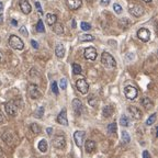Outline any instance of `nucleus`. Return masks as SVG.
<instances>
[{"label": "nucleus", "mask_w": 158, "mask_h": 158, "mask_svg": "<svg viewBox=\"0 0 158 158\" xmlns=\"http://www.w3.org/2000/svg\"><path fill=\"white\" fill-rule=\"evenodd\" d=\"M101 63L105 68H109V69H112V68H115L117 66V62L113 57L112 55L108 53V52H103L102 55H101Z\"/></svg>", "instance_id": "nucleus-1"}, {"label": "nucleus", "mask_w": 158, "mask_h": 158, "mask_svg": "<svg viewBox=\"0 0 158 158\" xmlns=\"http://www.w3.org/2000/svg\"><path fill=\"white\" fill-rule=\"evenodd\" d=\"M9 45L11 46L13 50L18 51L23 50V47H24V44H23L22 40L19 36H17V35H11L9 38Z\"/></svg>", "instance_id": "nucleus-2"}, {"label": "nucleus", "mask_w": 158, "mask_h": 158, "mask_svg": "<svg viewBox=\"0 0 158 158\" xmlns=\"http://www.w3.org/2000/svg\"><path fill=\"white\" fill-rule=\"evenodd\" d=\"M129 11L132 16L138 18V17H141V16H143L144 8H143V6H141V4H130Z\"/></svg>", "instance_id": "nucleus-3"}, {"label": "nucleus", "mask_w": 158, "mask_h": 158, "mask_svg": "<svg viewBox=\"0 0 158 158\" xmlns=\"http://www.w3.org/2000/svg\"><path fill=\"white\" fill-rule=\"evenodd\" d=\"M76 87L78 89V91L81 95H87L88 90H89V85H88L87 80L85 78H80L76 81Z\"/></svg>", "instance_id": "nucleus-4"}, {"label": "nucleus", "mask_w": 158, "mask_h": 158, "mask_svg": "<svg viewBox=\"0 0 158 158\" xmlns=\"http://www.w3.org/2000/svg\"><path fill=\"white\" fill-rule=\"evenodd\" d=\"M52 144L56 148H64L66 146V139L63 135H56L53 139H52Z\"/></svg>", "instance_id": "nucleus-5"}, {"label": "nucleus", "mask_w": 158, "mask_h": 158, "mask_svg": "<svg viewBox=\"0 0 158 158\" xmlns=\"http://www.w3.org/2000/svg\"><path fill=\"white\" fill-rule=\"evenodd\" d=\"M124 93L125 97L130 100H133L137 97V89L133 86H126L124 88Z\"/></svg>", "instance_id": "nucleus-6"}, {"label": "nucleus", "mask_w": 158, "mask_h": 158, "mask_svg": "<svg viewBox=\"0 0 158 158\" xmlns=\"http://www.w3.org/2000/svg\"><path fill=\"white\" fill-rule=\"evenodd\" d=\"M28 93L32 99H38L41 97V92L38 90V88L35 85H29L28 86Z\"/></svg>", "instance_id": "nucleus-7"}, {"label": "nucleus", "mask_w": 158, "mask_h": 158, "mask_svg": "<svg viewBox=\"0 0 158 158\" xmlns=\"http://www.w3.org/2000/svg\"><path fill=\"white\" fill-rule=\"evenodd\" d=\"M137 36L138 38L143 42H148L150 38V32L149 30H147L146 28H142L137 31Z\"/></svg>", "instance_id": "nucleus-8"}, {"label": "nucleus", "mask_w": 158, "mask_h": 158, "mask_svg": "<svg viewBox=\"0 0 158 158\" xmlns=\"http://www.w3.org/2000/svg\"><path fill=\"white\" fill-rule=\"evenodd\" d=\"M85 136H86V132L85 131H77L74 134V139H75L76 145L78 147H81L83 144V139H85Z\"/></svg>", "instance_id": "nucleus-9"}, {"label": "nucleus", "mask_w": 158, "mask_h": 158, "mask_svg": "<svg viewBox=\"0 0 158 158\" xmlns=\"http://www.w3.org/2000/svg\"><path fill=\"white\" fill-rule=\"evenodd\" d=\"M83 55H85V58L86 59H89V60H96L98 53H97V50L95 48V47H88V48L85 50Z\"/></svg>", "instance_id": "nucleus-10"}, {"label": "nucleus", "mask_w": 158, "mask_h": 158, "mask_svg": "<svg viewBox=\"0 0 158 158\" xmlns=\"http://www.w3.org/2000/svg\"><path fill=\"white\" fill-rule=\"evenodd\" d=\"M6 112L10 117H16L18 114V107L13 102H8L6 103Z\"/></svg>", "instance_id": "nucleus-11"}, {"label": "nucleus", "mask_w": 158, "mask_h": 158, "mask_svg": "<svg viewBox=\"0 0 158 158\" xmlns=\"http://www.w3.org/2000/svg\"><path fill=\"white\" fill-rule=\"evenodd\" d=\"M65 1H66L67 7L70 10H77L83 4V0H65Z\"/></svg>", "instance_id": "nucleus-12"}, {"label": "nucleus", "mask_w": 158, "mask_h": 158, "mask_svg": "<svg viewBox=\"0 0 158 158\" xmlns=\"http://www.w3.org/2000/svg\"><path fill=\"white\" fill-rule=\"evenodd\" d=\"M19 6H20V9L24 14H29L31 12V10H32V7H31V4H30L28 0H21L19 2Z\"/></svg>", "instance_id": "nucleus-13"}, {"label": "nucleus", "mask_w": 158, "mask_h": 158, "mask_svg": "<svg viewBox=\"0 0 158 158\" xmlns=\"http://www.w3.org/2000/svg\"><path fill=\"white\" fill-rule=\"evenodd\" d=\"M73 109H74V111L77 115H80L81 112H83V103H81V101L79 99H74L73 100Z\"/></svg>", "instance_id": "nucleus-14"}, {"label": "nucleus", "mask_w": 158, "mask_h": 158, "mask_svg": "<svg viewBox=\"0 0 158 158\" xmlns=\"http://www.w3.org/2000/svg\"><path fill=\"white\" fill-rule=\"evenodd\" d=\"M57 122H58L59 124L62 125H68V120H67V113H66V110L65 109H63L62 112L58 114V117H57Z\"/></svg>", "instance_id": "nucleus-15"}, {"label": "nucleus", "mask_w": 158, "mask_h": 158, "mask_svg": "<svg viewBox=\"0 0 158 158\" xmlns=\"http://www.w3.org/2000/svg\"><path fill=\"white\" fill-rule=\"evenodd\" d=\"M127 109H129V112L131 113L132 117L136 119V120H139V119H142L141 110H139L138 108H136V107H129Z\"/></svg>", "instance_id": "nucleus-16"}, {"label": "nucleus", "mask_w": 158, "mask_h": 158, "mask_svg": "<svg viewBox=\"0 0 158 158\" xmlns=\"http://www.w3.org/2000/svg\"><path fill=\"white\" fill-rule=\"evenodd\" d=\"M2 139L9 146L13 145V143H14V137H13V135L10 132H6V133L2 134Z\"/></svg>", "instance_id": "nucleus-17"}, {"label": "nucleus", "mask_w": 158, "mask_h": 158, "mask_svg": "<svg viewBox=\"0 0 158 158\" xmlns=\"http://www.w3.org/2000/svg\"><path fill=\"white\" fill-rule=\"evenodd\" d=\"M96 149V143L93 141H87L86 142V144H85V150H86V153L88 154H91L93 153Z\"/></svg>", "instance_id": "nucleus-18"}, {"label": "nucleus", "mask_w": 158, "mask_h": 158, "mask_svg": "<svg viewBox=\"0 0 158 158\" xmlns=\"http://www.w3.org/2000/svg\"><path fill=\"white\" fill-rule=\"evenodd\" d=\"M55 54L58 58H63L64 55H65V47L63 44H57L55 47Z\"/></svg>", "instance_id": "nucleus-19"}, {"label": "nucleus", "mask_w": 158, "mask_h": 158, "mask_svg": "<svg viewBox=\"0 0 158 158\" xmlns=\"http://www.w3.org/2000/svg\"><path fill=\"white\" fill-rule=\"evenodd\" d=\"M57 22V17L56 14H53V13H47L46 14V23L51 26H53Z\"/></svg>", "instance_id": "nucleus-20"}, {"label": "nucleus", "mask_w": 158, "mask_h": 158, "mask_svg": "<svg viewBox=\"0 0 158 158\" xmlns=\"http://www.w3.org/2000/svg\"><path fill=\"white\" fill-rule=\"evenodd\" d=\"M142 105L146 109V110H149V109L154 108V102L149 99V98H144L142 100Z\"/></svg>", "instance_id": "nucleus-21"}, {"label": "nucleus", "mask_w": 158, "mask_h": 158, "mask_svg": "<svg viewBox=\"0 0 158 158\" xmlns=\"http://www.w3.org/2000/svg\"><path fill=\"white\" fill-rule=\"evenodd\" d=\"M114 112V108H113L112 105H105L103 108V117H111Z\"/></svg>", "instance_id": "nucleus-22"}, {"label": "nucleus", "mask_w": 158, "mask_h": 158, "mask_svg": "<svg viewBox=\"0 0 158 158\" xmlns=\"http://www.w3.org/2000/svg\"><path fill=\"white\" fill-rule=\"evenodd\" d=\"M53 31H54L57 35H62V34L64 33V28H63L62 23H57V22H56V23L53 25Z\"/></svg>", "instance_id": "nucleus-23"}, {"label": "nucleus", "mask_w": 158, "mask_h": 158, "mask_svg": "<svg viewBox=\"0 0 158 158\" xmlns=\"http://www.w3.org/2000/svg\"><path fill=\"white\" fill-rule=\"evenodd\" d=\"M38 149L41 150L42 153H46L47 152V142L45 139H41L38 142Z\"/></svg>", "instance_id": "nucleus-24"}, {"label": "nucleus", "mask_w": 158, "mask_h": 158, "mask_svg": "<svg viewBox=\"0 0 158 158\" xmlns=\"http://www.w3.org/2000/svg\"><path fill=\"white\" fill-rule=\"evenodd\" d=\"M93 36L91 34H83L79 36V41L80 42H88V41H93Z\"/></svg>", "instance_id": "nucleus-25"}, {"label": "nucleus", "mask_w": 158, "mask_h": 158, "mask_svg": "<svg viewBox=\"0 0 158 158\" xmlns=\"http://www.w3.org/2000/svg\"><path fill=\"white\" fill-rule=\"evenodd\" d=\"M31 130H32V132H33L34 134H40L42 132L41 126H40L38 123H32V124H31Z\"/></svg>", "instance_id": "nucleus-26"}, {"label": "nucleus", "mask_w": 158, "mask_h": 158, "mask_svg": "<svg viewBox=\"0 0 158 158\" xmlns=\"http://www.w3.org/2000/svg\"><path fill=\"white\" fill-rule=\"evenodd\" d=\"M73 73H74V75L81 74V66L79 64H77V63H74L73 64Z\"/></svg>", "instance_id": "nucleus-27"}, {"label": "nucleus", "mask_w": 158, "mask_h": 158, "mask_svg": "<svg viewBox=\"0 0 158 158\" xmlns=\"http://www.w3.org/2000/svg\"><path fill=\"white\" fill-rule=\"evenodd\" d=\"M35 29L38 31V33H44L45 32V29H44V24H43V21L42 20H38V24L35 26Z\"/></svg>", "instance_id": "nucleus-28"}, {"label": "nucleus", "mask_w": 158, "mask_h": 158, "mask_svg": "<svg viewBox=\"0 0 158 158\" xmlns=\"http://www.w3.org/2000/svg\"><path fill=\"white\" fill-rule=\"evenodd\" d=\"M120 124L122 125L123 127H126V126H129L130 125V120L125 117V115H122L120 119Z\"/></svg>", "instance_id": "nucleus-29"}, {"label": "nucleus", "mask_w": 158, "mask_h": 158, "mask_svg": "<svg viewBox=\"0 0 158 158\" xmlns=\"http://www.w3.org/2000/svg\"><path fill=\"white\" fill-rule=\"evenodd\" d=\"M97 102H98V99H97V97H96V96L91 95V96L88 98V103L90 104L91 107H96V105H97Z\"/></svg>", "instance_id": "nucleus-30"}, {"label": "nucleus", "mask_w": 158, "mask_h": 158, "mask_svg": "<svg viewBox=\"0 0 158 158\" xmlns=\"http://www.w3.org/2000/svg\"><path fill=\"white\" fill-rule=\"evenodd\" d=\"M122 141H123V143H125V144L130 143V141H131V136H130L129 133H127L126 131H123V132H122Z\"/></svg>", "instance_id": "nucleus-31"}, {"label": "nucleus", "mask_w": 158, "mask_h": 158, "mask_svg": "<svg viewBox=\"0 0 158 158\" xmlns=\"http://www.w3.org/2000/svg\"><path fill=\"white\" fill-rule=\"evenodd\" d=\"M117 123H115V122L108 125L109 133H115V132H117Z\"/></svg>", "instance_id": "nucleus-32"}, {"label": "nucleus", "mask_w": 158, "mask_h": 158, "mask_svg": "<svg viewBox=\"0 0 158 158\" xmlns=\"http://www.w3.org/2000/svg\"><path fill=\"white\" fill-rule=\"evenodd\" d=\"M155 121H156V113H153L152 115H150L147 121H146V124L147 125H153L155 123Z\"/></svg>", "instance_id": "nucleus-33"}, {"label": "nucleus", "mask_w": 158, "mask_h": 158, "mask_svg": "<svg viewBox=\"0 0 158 158\" xmlns=\"http://www.w3.org/2000/svg\"><path fill=\"white\" fill-rule=\"evenodd\" d=\"M80 28H81L83 31H89V30L91 29V25L89 24V23H87V22H81Z\"/></svg>", "instance_id": "nucleus-34"}, {"label": "nucleus", "mask_w": 158, "mask_h": 158, "mask_svg": "<svg viewBox=\"0 0 158 158\" xmlns=\"http://www.w3.org/2000/svg\"><path fill=\"white\" fill-rule=\"evenodd\" d=\"M59 87H60L62 90H65L67 88V80L65 78L60 79V81H59Z\"/></svg>", "instance_id": "nucleus-35"}, {"label": "nucleus", "mask_w": 158, "mask_h": 158, "mask_svg": "<svg viewBox=\"0 0 158 158\" xmlns=\"http://www.w3.org/2000/svg\"><path fill=\"white\" fill-rule=\"evenodd\" d=\"M113 10H114V12L117 13V14H121V13H122V7L117 4H114V6H113Z\"/></svg>", "instance_id": "nucleus-36"}, {"label": "nucleus", "mask_w": 158, "mask_h": 158, "mask_svg": "<svg viewBox=\"0 0 158 158\" xmlns=\"http://www.w3.org/2000/svg\"><path fill=\"white\" fill-rule=\"evenodd\" d=\"M43 113H44V108H38V110L36 111V113L34 114V117L41 119V117H43Z\"/></svg>", "instance_id": "nucleus-37"}, {"label": "nucleus", "mask_w": 158, "mask_h": 158, "mask_svg": "<svg viewBox=\"0 0 158 158\" xmlns=\"http://www.w3.org/2000/svg\"><path fill=\"white\" fill-rule=\"evenodd\" d=\"M52 91L54 92L55 95H58V87H57V83L56 81H53L52 83Z\"/></svg>", "instance_id": "nucleus-38"}, {"label": "nucleus", "mask_w": 158, "mask_h": 158, "mask_svg": "<svg viewBox=\"0 0 158 158\" xmlns=\"http://www.w3.org/2000/svg\"><path fill=\"white\" fill-rule=\"evenodd\" d=\"M20 33L23 34L24 36H28V31H26V28H25V26H21V28H20Z\"/></svg>", "instance_id": "nucleus-39"}, {"label": "nucleus", "mask_w": 158, "mask_h": 158, "mask_svg": "<svg viewBox=\"0 0 158 158\" xmlns=\"http://www.w3.org/2000/svg\"><path fill=\"white\" fill-rule=\"evenodd\" d=\"M35 6H36V8H38V11L40 12V14H43V10H42L41 4H40V2H38V1H36V2H35Z\"/></svg>", "instance_id": "nucleus-40"}, {"label": "nucleus", "mask_w": 158, "mask_h": 158, "mask_svg": "<svg viewBox=\"0 0 158 158\" xmlns=\"http://www.w3.org/2000/svg\"><path fill=\"white\" fill-rule=\"evenodd\" d=\"M4 122H6V119H4V114L1 112V109H0V124H1V123H4Z\"/></svg>", "instance_id": "nucleus-41"}, {"label": "nucleus", "mask_w": 158, "mask_h": 158, "mask_svg": "<svg viewBox=\"0 0 158 158\" xmlns=\"http://www.w3.org/2000/svg\"><path fill=\"white\" fill-rule=\"evenodd\" d=\"M31 44H32V46H33L34 48H36V50H38V43L36 41H34V40H32V41H31Z\"/></svg>", "instance_id": "nucleus-42"}, {"label": "nucleus", "mask_w": 158, "mask_h": 158, "mask_svg": "<svg viewBox=\"0 0 158 158\" xmlns=\"http://www.w3.org/2000/svg\"><path fill=\"white\" fill-rule=\"evenodd\" d=\"M110 1H111V0H101V2H100V4H101V6H108L109 4H110Z\"/></svg>", "instance_id": "nucleus-43"}, {"label": "nucleus", "mask_w": 158, "mask_h": 158, "mask_svg": "<svg viewBox=\"0 0 158 158\" xmlns=\"http://www.w3.org/2000/svg\"><path fill=\"white\" fill-rule=\"evenodd\" d=\"M143 158H150V155L147 150H144V152H143Z\"/></svg>", "instance_id": "nucleus-44"}, {"label": "nucleus", "mask_w": 158, "mask_h": 158, "mask_svg": "<svg viewBox=\"0 0 158 158\" xmlns=\"http://www.w3.org/2000/svg\"><path fill=\"white\" fill-rule=\"evenodd\" d=\"M52 130H53V129H51V127H48V129L46 130V132H47V134H48V135H52Z\"/></svg>", "instance_id": "nucleus-45"}, {"label": "nucleus", "mask_w": 158, "mask_h": 158, "mask_svg": "<svg viewBox=\"0 0 158 158\" xmlns=\"http://www.w3.org/2000/svg\"><path fill=\"white\" fill-rule=\"evenodd\" d=\"M2 22H4V16L0 14V23H2Z\"/></svg>", "instance_id": "nucleus-46"}, {"label": "nucleus", "mask_w": 158, "mask_h": 158, "mask_svg": "<svg viewBox=\"0 0 158 158\" xmlns=\"http://www.w3.org/2000/svg\"><path fill=\"white\" fill-rule=\"evenodd\" d=\"M11 23H12L13 25H17L18 24V22L16 20H12V21H11Z\"/></svg>", "instance_id": "nucleus-47"}, {"label": "nucleus", "mask_w": 158, "mask_h": 158, "mask_svg": "<svg viewBox=\"0 0 158 158\" xmlns=\"http://www.w3.org/2000/svg\"><path fill=\"white\" fill-rule=\"evenodd\" d=\"M2 8H4V4H2V2H0V11L2 10Z\"/></svg>", "instance_id": "nucleus-48"}, {"label": "nucleus", "mask_w": 158, "mask_h": 158, "mask_svg": "<svg viewBox=\"0 0 158 158\" xmlns=\"http://www.w3.org/2000/svg\"><path fill=\"white\" fill-rule=\"evenodd\" d=\"M73 28H76V22H75V20H73Z\"/></svg>", "instance_id": "nucleus-49"}, {"label": "nucleus", "mask_w": 158, "mask_h": 158, "mask_svg": "<svg viewBox=\"0 0 158 158\" xmlns=\"http://www.w3.org/2000/svg\"><path fill=\"white\" fill-rule=\"evenodd\" d=\"M143 1H144V2H147V4H148V2H150L152 0H143Z\"/></svg>", "instance_id": "nucleus-50"}, {"label": "nucleus", "mask_w": 158, "mask_h": 158, "mask_svg": "<svg viewBox=\"0 0 158 158\" xmlns=\"http://www.w3.org/2000/svg\"><path fill=\"white\" fill-rule=\"evenodd\" d=\"M0 86H1V81H0Z\"/></svg>", "instance_id": "nucleus-51"}]
</instances>
